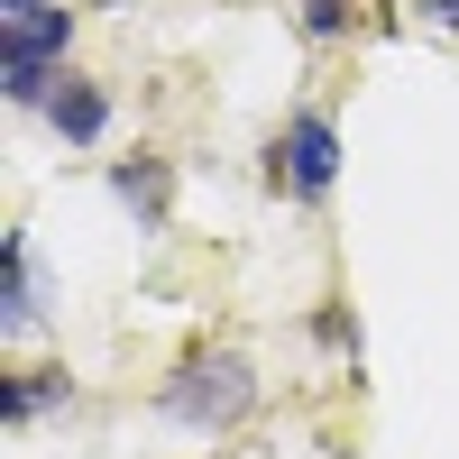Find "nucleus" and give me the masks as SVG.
<instances>
[{
    "mask_svg": "<svg viewBox=\"0 0 459 459\" xmlns=\"http://www.w3.org/2000/svg\"><path fill=\"white\" fill-rule=\"evenodd\" d=\"M157 413L175 432H239L248 413H257V368L239 359V350H194L166 386H157Z\"/></svg>",
    "mask_w": 459,
    "mask_h": 459,
    "instance_id": "1",
    "label": "nucleus"
},
{
    "mask_svg": "<svg viewBox=\"0 0 459 459\" xmlns=\"http://www.w3.org/2000/svg\"><path fill=\"white\" fill-rule=\"evenodd\" d=\"M294 28L313 37V47H340V37L359 28V0H294Z\"/></svg>",
    "mask_w": 459,
    "mask_h": 459,
    "instance_id": "8",
    "label": "nucleus"
},
{
    "mask_svg": "<svg viewBox=\"0 0 459 459\" xmlns=\"http://www.w3.org/2000/svg\"><path fill=\"white\" fill-rule=\"evenodd\" d=\"M110 194L138 212V230H166V203H175V166L166 157H120L110 166Z\"/></svg>",
    "mask_w": 459,
    "mask_h": 459,
    "instance_id": "6",
    "label": "nucleus"
},
{
    "mask_svg": "<svg viewBox=\"0 0 459 459\" xmlns=\"http://www.w3.org/2000/svg\"><path fill=\"white\" fill-rule=\"evenodd\" d=\"M47 120H56L65 147H101V129H110V83H92V74H74V65H65V83H56V101H47Z\"/></svg>",
    "mask_w": 459,
    "mask_h": 459,
    "instance_id": "5",
    "label": "nucleus"
},
{
    "mask_svg": "<svg viewBox=\"0 0 459 459\" xmlns=\"http://www.w3.org/2000/svg\"><path fill=\"white\" fill-rule=\"evenodd\" d=\"M47 322V285H37V239L10 230L0 239V340H28Z\"/></svg>",
    "mask_w": 459,
    "mask_h": 459,
    "instance_id": "4",
    "label": "nucleus"
},
{
    "mask_svg": "<svg viewBox=\"0 0 459 459\" xmlns=\"http://www.w3.org/2000/svg\"><path fill=\"white\" fill-rule=\"evenodd\" d=\"M413 19L441 28V37H459V0H413Z\"/></svg>",
    "mask_w": 459,
    "mask_h": 459,
    "instance_id": "10",
    "label": "nucleus"
},
{
    "mask_svg": "<svg viewBox=\"0 0 459 459\" xmlns=\"http://www.w3.org/2000/svg\"><path fill=\"white\" fill-rule=\"evenodd\" d=\"M37 10H56V0H0V28H28Z\"/></svg>",
    "mask_w": 459,
    "mask_h": 459,
    "instance_id": "11",
    "label": "nucleus"
},
{
    "mask_svg": "<svg viewBox=\"0 0 459 459\" xmlns=\"http://www.w3.org/2000/svg\"><path fill=\"white\" fill-rule=\"evenodd\" d=\"M56 404H74V377H65V368H19V377H10V423H19V432L37 423V413H56Z\"/></svg>",
    "mask_w": 459,
    "mask_h": 459,
    "instance_id": "7",
    "label": "nucleus"
},
{
    "mask_svg": "<svg viewBox=\"0 0 459 459\" xmlns=\"http://www.w3.org/2000/svg\"><path fill=\"white\" fill-rule=\"evenodd\" d=\"M65 56H74V10H37L28 28H0V92L10 110H47L56 83H65Z\"/></svg>",
    "mask_w": 459,
    "mask_h": 459,
    "instance_id": "3",
    "label": "nucleus"
},
{
    "mask_svg": "<svg viewBox=\"0 0 459 459\" xmlns=\"http://www.w3.org/2000/svg\"><path fill=\"white\" fill-rule=\"evenodd\" d=\"M266 184H276L285 203H331V184H340V120L331 110H285V129L266 138Z\"/></svg>",
    "mask_w": 459,
    "mask_h": 459,
    "instance_id": "2",
    "label": "nucleus"
},
{
    "mask_svg": "<svg viewBox=\"0 0 459 459\" xmlns=\"http://www.w3.org/2000/svg\"><path fill=\"white\" fill-rule=\"evenodd\" d=\"M313 340H331V350H359V331H350V313H340V303H322V313H313Z\"/></svg>",
    "mask_w": 459,
    "mask_h": 459,
    "instance_id": "9",
    "label": "nucleus"
}]
</instances>
